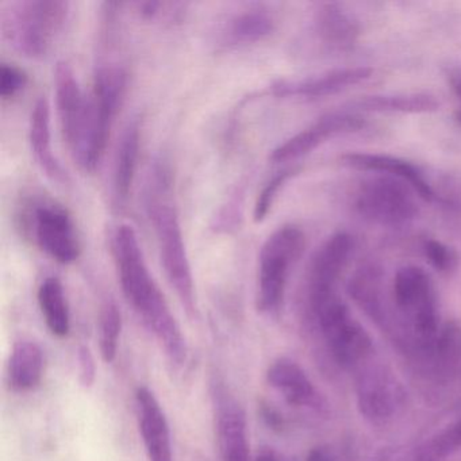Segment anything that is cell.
<instances>
[{"label": "cell", "instance_id": "cell-1", "mask_svg": "<svg viewBox=\"0 0 461 461\" xmlns=\"http://www.w3.org/2000/svg\"><path fill=\"white\" fill-rule=\"evenodd\" d=\"M112 250L126 301L156 337L171 364L182 366L187 360V342L166 296L148 268L133 226L122 223L115 229Z\"/></svg>", "mask_w": 461, "mask_h": 461}, {"label": "cell", "instance_id": "cell-2", "mask_svg": "<svg viewBox=\"0 0 461 461\" xmlns=\"http://www.w3.org/2000/svg\"><path fill=\"white\" fill-rule=\"evenodd\" d=\"M145 209L158 241L161 266L188 317H196L195 285L185 248L179 212L172 201V174L166 164L153 167L145 195Z\"/></svg>", "mask_w": 461, "mask_h": 461}, {"label": "cell", "instance_id": "cell-3", "mask_svg": "<svg viewBox=\"0 0 461 461\" xmlns=\"http://www.w3.org/2000/svg\"><path fill=\"white\" fill-rule=\"evenodd\" d=\"M69 14L63 0H23L2 14V31L21 55L42 59L50 53Z\"/></svg>", "mask_w": 461, "mask_h": 461}, {"label": "cell", "instance_id": "cell-4", "mask_svg": "<svg viewBox=\"0 0 461 461\" xmlns=\"http://www.w3.org/2000/svg\"><path fill=\"white\" fill-rule=\"evenodd\" d=\"M306 249V236L296 225L280 226L261 247L258 255L256 306L263 314H276L285 301L291 267Z\"/></svg>", "mask_w": 461, "mask_h": 461}, {"label": "cell", "instance_id": "cell-5", "mask_svg": "<svg viewBox=\"0 0 461 461\" xmlns=\"http://www.w3.org/2000/svg\"><path fill=\"white\" fill-rule=\"evenodd\" d=\"M128 86L129 75L122 67L106 64L96 69L93 91L90 94V131L82 160L77 164L83 171L93 174L98 168L115 118L120 114L125 102Z\"/></svg>", "mask_w": 461, "mask_h": 461}, {"label": "cell", "instance_id": "cell-6", "mask_svg": "<svg viewBox=\"0 0 461 461\" xmlns=\"http://www.w3.org/2000/svg\"><path fill=\"white\" fill-rule=\"evenodd\" d=\"M28 206L21 220L37 247L64 266L79 260L82 245L68 210L48 199H39Z\"/></svg>", "mask_w": 461, "mask_h": 461}, {"label": "cell", "instance_id": "cell-7", "mask_svg": "<svg viewBox=\"0 0 461 461\" xmlns=\"http://www.w3.org/2000/svg\"><path fill=\"white\" fill-rule=\"evenodd\" d=\"M411 185L396 177H371L361 183L355 204L366 220L382 226L407 225L418 215V203Z\"/></svg>", "mask_w": 461, "mask_h": 461}, {"label": "cell", "instance_id": "cell-8", "mask_svg": "<svg viewBox=\"0 0 461 461\" xmlns=\"http://www.w3.org/2000/svg\"><path fill=\"white\" fill-rule=\"evenodd\" d=\"M55 90L61 133L77 163L87 142L91 118L90 95L82 90L74 69L67 61H60L56 66Z\"/></svg>", "mask_w": 461, "mask_h": 461}, {"label": "cell", "instance_id": "cell-9", "mask_svg": "<svg viewBox=\"0 0 461 461\" xmlns=\"http://www.w3.org/2000/svg\"><path fill=\"white\" fill-rule=\"evenodd\" d=\"M320 318L323 334L331 352L342 366H352L368 355L371 339L364 329L353 321L347 306L336 294L312 303Z\"/></svg>", "mask_w": 461, "mask_h": 461}, {"label": "cell", "instance_id": "cell-10", "mask_svg": "<svg viewBox=\"0 0 461 461\" xmlns=\"http://www.w3.org/2000/svg\"><path fill=\"white\" fill-rule=\"evenodd\" d=\"M393 298L399 309L411 315L415 330L430 339L437 331V307L430 277L420 267H403L393 279Z\"/></svg>", "mask_w": 461, "mask_h": 461}, {"label": "cell", "instance_id": "cell-11", "mask_svg": "<svg viewBox=\"0 0 461 461\" xmlns=\"http://www.w3.org/2000/svg\"><path fill=\"white\" fill-rule=\"evenodd\" d=\"M364 126H366V121L357 114L331 113V114L323 115L309 128L299 131L295 136L285 140L283 144L275 148L269 155V160L276 164L298 160V158L314 152L318 147H321L331 137L353 133V131H361Z\"/></svg>", "mask_w": 461, "mask_h": 461}, {"label": "cell", "instance_id": "cell-12", "mask_svg": "<svg viewBox=\"0 0 461 461\" xmlns=\"http://www.w3.org/2000/svg\"><path fill=\"white\" fill-rule=\"evenodd\" d=\"M372 69L366 67L333 69L317 77L301 80H277L272 83V95L277 98L318 99L336 95L353 86L360 85L371 77Z\"/></svg>", "mask_w": 461, "mask_h": 461}, {"label": "cell", "instance_id": "cell-13", "mask_svg": "<svg viewBox=\"0 0 461 461\" xmlns=\"http://www.w3.org/2000/svg\"><path fill=\"white\" fill-rule=\"evenodd\" d=\"M215 428L222 461L250 460L247 415L225 391L215 393Z\"/></svg>", "mask_w": 461, "mask_h": 461}, {"label": "cell", "instance_id": "cell-14", "mask_svg": "<svg viewBox=\"0 0 461 461\" xmlns=\"http://www.w3.org/2000/svg\"><path fill=\"white\" fill-rule=\"evenodd\" d=\"M137 420L149 461H172L171 431L164 410L148 387L136 391Z\"/></svg>", "mask_w": 461, "mask_h": 461}, {"label": "cell", "instance_id": "cell-15", "mask_svg": "<svg viewBox=\"0 0 461 461\" xmlns=\"http://www.w3.org/2000/svg\"><path fill=\"white\" fill-rule=\"evenodd\" d=\"M353 239L348 233L339 231L329 237L312 258L310 272V291L312 299H320L334 294V285L347 267L352 255Z\"/></svg>", "mask_w": 461, "mask_h": 461}, {"label": "cell", "instance_id": "cell-16", "mask_svg": "<svg viewBox=\"0 0 461 461\" xmlns=\"http://www.w3.org/2000/svg\"><path fill=\"white\" fill-rule=\"evenodd\" d=\"M275 31L271 13L260 5L240 10L231 15L220 32V45L223 50H237L263 41Z\"/></svg>", "mask_w": 461, "mask_h": 461}, {"label": "cell", "instance_id": "cell-17", "mask_svg": "<svg viewBox=\"0 0 461 461\" xmlns=\"http://www.w3.org/2000/svg\"><path fill=\"white\" fill-rule=\"evenodd\" d=\"M341 163L358 171L380 172L387 176L403 180L411 185L412 190L423 201L431 202L434 199L433 188L426 182L420 169L415 168L409 161L376 153H347L342 156Z\"/></svg>", "mask_w": 461, "mask_h": 461}, {"label": "cell", "instance_id": "cell-18", "mask_svg": "<svg viewBox=\"0 0 461 461\" xmlns=\"http://www.w3.org/2000/svg\"><path fill=\"white\" fill-rule=\"evenodd\" d=\"M29 142L32 153L40 168L53 182H67L66 172L56 158L52 149V131H50V106L47 96H40L32 110L29 122Z\"/></svg>", "mask_w": 461, "mask_h": 461}, {"label": "cell", "instance_id": "cell-19", "mask_svg": "<svg viewBox=\"0 0 461 461\" xmlns=\"http://www.w3.org/2000/svg\"><path fill=\"white\" fill-rule=\"evenodd\" d=\"M140 147H141V128L139 121H133L126 126L118 144L115 155L114 176H113V193L118 207H122L131 196V187L136 179L139 166Z\"/></svg>", "mask_w": 461, "mask_h": 461}, {"label": "cell", "instance_id": "cell-20", "mask_svg": "<svg viewBox=\"0 0 461 461\" xmlns=\"http://www.w3.org/2000/svg\"><path fill=\"white\" fill-rule=\"evenodd\" d=\"M44 352L37 342L21 339L13 347L7 364V380L15 393H28L41 383Z\"/></svg>", "mask_w": 461, "mask_h": 461}, {"label": "cell", "instance_id": "cell-21", "mask_svg": "<svg viewBox=\"0 0 461 461\" xmlns=\"http://www.w3.org/2000/svg\"><path fill=\"white\" fill-rule=\"evenodd\" d=\"M267 380L293 406H307L314 399V387L309 377L288 358L274 361L267 371Z\"/></svg>", "mask_w": 461, "mask_h": 461}, {"label": "cell", "instance_id": "cell-22", "mask_svg": "<svg viewBox=\"0 0 461 461\" xmlns=\"http://www.w3.org/2000/svg\"><path fill=\"white\" fill-rule=\"evenodd\" d=\"M315 26L323 42L334 48L352 47L360 36L355 18L337 4H325L315 15Z\"/></svg>", "mask_w": 461, "mask_h": 461}, {"label": "cell", "instance_id": "cell-23", "mask_svg": "<svg viewBox=\"0 0 461 461\" xmlns=\"http://www.w3.org/2000/svg\"><path fill=\"white\" fill-rule=\"evenodd\" d=\"M37 299L50 333L60 339L68 336L71 314L61 280L55 276L47 277L40 285Z\"/></svg>", "mask_w": 461, "mask_h": 461}, {"label": "cell", "instance_id": "cell-24", "mask_svg": "<svg viewBox=\"0 0 461 461\" xmlns=\"http://www.w3.org/2000/svg\"><path fill=\"white\" fill-rule=\"evenodd\" d=\"M356 106L366 112L401 113V114H429L438 110L439 104L428 94L406 95H372L361 98Z\"/></svg>", "mask_w": 461, "mask_h": 461}, {"label": "cell", "instance_id": "cell-25", "mask_svg": "<svg viewBox=\"0 0 461 461\" xmlns=\"http://www.w3.org/2000/svg\"><path fill=\"white\" fill-rule=\"evenodd\" d=\"M122 331V314L113 301L106 302L99 312V349L106 363H113L117 357Z\"/></svg>", "mask_w": 461, "mask_h": 461}, {"label": "cell", "instance_id": "cell-26", "mask_svg": "<svg viewBox=\"0 0 461 461\" xmlns=\"http://www.w3.org/2000/svg\"><path fill=\"white\" fill-rule=\"evenodd\" d=\"M301 172L299 167H290V168L282 169V171L275 174L268 182L264 185L263 190L258 194V199L253 207V221L256 223H261L267 217L269 212L274 207L275 201L279 195L280 190L290 182L293 177Z\"/></svg>", "mask_w": 461, "mask_h": 461}, {"label": "cell", "instance_id": "cell-27", "mask_svg": "<svg viewBox=\"0 0 461 461\" xmlns=\"http://www.w3.org/2000/svg\"><path fill=\"white\" fill-rule=\"evenodd\" d=\"M379 377H369L361 383L360 406L364 414L372 418H383L390 414L391 395Z\"/></svg>", "mask_w": 461, "mask_h": 461}, {"label": "cell", "instance_id": "cell-28", "mask_svg": "<svg viewBox=\"0 0 461 461\" xmlns=\"http://www.w3.org/2000/svg\"><path fill=\"white\" fill-rule=\"evenodd\" d=\"M461 447V420L434 437L420 452V461H439Z\"/></svg>", "mask_w": 461, "mask_h": 461}, {"label": "cell", "instance_id": "cell-29", "mask_svg": "<svg viewBox=\"0 0 461 461\" xmlns=\"http://www.w3.org/2000/svg\"><path fill=\"white\" fill-rule=\"evenodd\" d=\"M28 82V74L20 67L9 63H2L0 66V96L5 101L23 93Z\"/></svg>", "mask_w": 461, "mask_h": 461}, {"label": "cell", "instance_id": "cell-30", "mask_svg": "<svg viewBox=\"0 0 461 461\" xmlns=\"http://www.w3.org/2000/svg\"><path fill=\"white\" fill-rule=\"evenodd\" d=\"M423 253L433 268L439 272H449L457 264L455 250L437 240H426L423 242Z\"/></svg>", "mask_w": 461, "mask_h": 461}, {"label": "cell", "instance_id": "cell-31", "mask_svg": "<svg viewBox=\"0 0 461 461\" xmlns=\"http://www.w3.org/2000/svg\"><path fill=\"white\" fill-rule=\"evenodd\" d=\"M77 369L80 384L85 388H90L95 383L96 366L93 353L85 345L77 350Z\"/></svg>", "mask_w": 461, "mask_h": 461}, {"label": "cell", "instance_id": "cell-32", "mask_svg": "<svg viewBox=\"0 0 461 461\" xmlns=\"http://www.w3.org/2000/svg\"><path fill=\"white\" fill-rule=\"evenodd\" d=\"M450 86H452L453 94H455L456 99L458 101V107L455 112V120L458 125L461 126V72L453 74L450 77Z\"/></svg>", "mask_w": 461, "mask_h": 461}, {"label": "cell", "instance_id": "cell-33", "mask_svg": "<svg viewBox=\"0 0 461 461\" xmlns=\"http://www.w3.org/2000/svg\"><path fill=\"white\" fill-rule=\"evenodd\" d=\"M307 461H336L334 460L331 453L329 452L328 449H323V447H317V449H312L310 452L309 457H307Z\"/></svg>", "mask_w": 461, "mask_h": 461}, {"label": "cell", "instance_id": "cell-34", "mask_svg": "<svg viewBox=\"0 0 461 461\" xmlns=\"http://www.w3.org/2000/svg\"><path fill=\"white\" fill-rule=\"evenodd\" d=\"M263 417L264 420H267V423H268L269 426H272V428H280V425H282V418L279 417V414H277L276 411L269 409V407L263 409Z\"/></svg>", "mask_w": 461, "mask_h": 461}, {"label": "cell", "instance_id": "cell-35", "mask_svg": "<svg viewBox=\"0 0 461 461\" xmlns=\"http://www.w3.org/2000/svg\"><path fill=\"white\" fill-rule=\"evenodd\" d=\"M253 461H280V460H279V457H277V456L275 455L274 452H272V450L263 449L258 453V456H256L255 460H253Z\"/></svg>", "mask_w": 461, "mask_h": 461}]
</instances>
